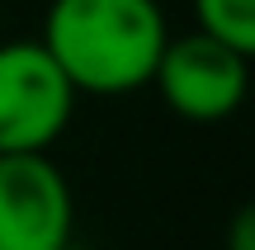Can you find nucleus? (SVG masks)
<instances>
[{
  "mask_svg": "<svg viewBox=\"0 0 255 250\" xmlns=\"http://www.w3.org/2000/svg\"><path fill=\"white\" fill-rule=\"evenodd\" d=\"M165 38L156 0H52L38 43L66 71L76 94L119 99L151 85Z\"/></svg>",
  "mask_w": 255,
  "mask_h": 250,
  "instance_id": "f257e3e1",
  "label": "nucleus"
},
{
  "mask_svg": "<svg viewBox=\"0 0 255 250\" xmlns=\"http://www.w3.org/2000/svg\"><path fill=\"white\" fill-rule=\"evenodd\" d=\"M151 85L161 104L184 123H227L246 104L251 90V52L203 33H170L156 57Z\"/></svg>",
  "mask_w": 255,
  "mask_h": 250,
  "instance_id": "f03ea898",
  "label": "nucleus"
},
{
  "mask_svg": "<svg viewBox=\"0 0 255 250\" xmlns=\"http://www.w3.org/2000/svg\"><path fill=\"white\" fill-rule=\"evenodd\" d=\"M76 113V85L38 38L0 43V156L47 151Z\"/></svg>",
  "mask_w": 255,
  "mask_h": 250,
  "instance_id": "7ed1b4c3",
  "label": "nucleus"
},
{
  "mask_svg": "<svg viewBox=\"0 0 255 250\" xmlns=\"http://www.w3.org/2000/svg\"><path fill=\"white\" fill-rule=\"evenodd\" d=\"M76 198L47 151L0 156V250H71Z\"/></svg>",
  "mask_w": 255,
  "mask_h": 250,
  "instance_id": "20e7f679",
  "label": "nucleus"
},
{
  "mask_svg": "<svg viewBox=\"0 0 255 250\" xmlns=\"http://www.w3.org/2000/svg\"><path fill=\"white\" fill-rule=\"evenodd\" d=\"M194 19L203 33L255 52V0H194Z\"/></svg>",
  "mask_w": 255,
  "mask_h": 250,
  "instance_id": "39448f33",
  "label": "nucleus"
},
{
  "mask_svg": "<svg viewBox=\"0 0 255 250\" xmlns=\"http://www.w3.org/2000/svg\"><path fill=\"white\" fill-rule=\"evenodd\" d=\"M232 250H255V213L241 208L237 222H232Z\"/></svg>",
  "mask_w": 255,
  "mask_h": 250,
  "instance_id": "423d86ee",
  "label": "nucleus"
}]
</instances>
